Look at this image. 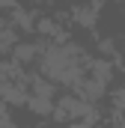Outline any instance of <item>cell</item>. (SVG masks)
<instances>
[{
  "mask_svg": "<svg viewBox=\"0 0 125 128\" xmlns=\"http://www.w3.org/2000/svg\"><path fill=\"white\" fill-rule=\"evenodd\" d=\"M27 107H30L33 113H39V116H51L54 113V98H42V96H27L24 101Z\"/></svg>",
  "mask_w": 125,
  "mask_h": 128,
  "instance_id": "obj_5",
  "label": "cell"
},
{
  "mask_svg": "<svg viewBox=\"0 0 125 128\" xmlns=\"http://www.w3.org/2000/svg\"><path fill=\"white\" fill-rule=\"evenodd\" d=\"M3 27H9V21H6V18L0 15V30H3Z\"/></svg>",
  "mask_w": 125,
  "mask_h": 128,
  "instance_id": "obj_7",
  "label": "cell"
},
{
  "mask_svg": "<svg viewBox=\"0 0 125 128\" xmlns=\"http://www.w3.org/2000/svg\"><path fill=\"white\" fill-rule=\"evenodd\" d=\"M54 116H60V119H95V110L80 96H62L60 104H54Z\"/></svg>",
  "mask_w": 125,
  "mask_h": 128,
  "instance_id": "obj_1",
  "label": "cell"
},
{
  "mask_svg": "<svg viewBox=\"0 0 125 128\" xmlns=\"http://www.w3.org/2000/svg\"><path fill=\"white\" fill-rule=\"evenodd\" d=\"M9 6H15V0H0V9H9Z\"/></svg>",
  "mask_w": 125,
  "mask_h": 128,
  "instance_id": "obj_6",
  "label": "cell"
},
{
  "mask_svg": "<svg viewBox=\"0 0 125 128\" xmlns=\"http://www.w3.org/2000/svg\"><path fill=\"white\" fill-rule=\"evenodd\" d=\"M122 45H125V42H122Z\"/></svg>",
  "mask_w": 125,
  "mask_h": 128,
  "instance_id": "obj_8",
  "label": "cell"
},
{
  "mask_svg": "<svg viewBox=\"0 0 125 128\" xmlns=\"http://www.w3.org/2000/svg\"><path fill=\"white\" fill-rule=\"evenodd\" d=\"M30 90H33V96H42V98H57V84H54V80H48L45 74L33 78V80H30Z\"/></svg>",
  "mask_w": 125,
  "mask_h": 128,
  "instance_id": "obj_4",
  "label": "cell"
},
{
  "mask_svg": "<svg viewBox=\"0 0 125 128\" xmlns=\"http://www.w3.org/2000/svg\"><path fill=\"white\" fill-rule=\"evenodd\" d=\"M0 96L6 104H24L27 101V90L21 86V84H9V80H3L0 84Z\"/></svg>",
  "mask_w": 125,
  "mask_h": 128,
  "instance_id": "obj_3",
  "label": "cell"
},
{
  "mask_svg": "<svg viewBox=\"0 0 125 128\" xmlns=\"http://www.w3.org/2000/svg\"><path fill=\"white\" fill-rule=\"evenodd\" d=\"M42 51H45V48H39V45H33V42H15L12 60L18 66H27V63H33L36 57H42Z\"/></svg>",
  "mask_w": 125,
  "mask_h": 128,
  "instance_id": "obj_2",
  "label": "cell"
}]
</instances>
